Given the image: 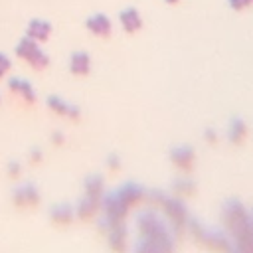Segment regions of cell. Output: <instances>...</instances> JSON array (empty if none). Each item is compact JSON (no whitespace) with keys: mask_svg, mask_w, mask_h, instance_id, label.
I'll list each match as a JSON object with an SVG mask.
<instances>
[{"mask_svg":"<svg viewBox=\"0 0 253 253\" xmlns=\"http://www.w3.org/2000/svg\"><path fill=\"white\" fill-rule=\"evenodd\" d=\"M140 235L144 239L136 253H172V239L154 213H144L140 217Z\"/></svg>","mask_w":253,"mask_h":253,"instance_id":"cell-1","label":"cell"},{"mask_svg":"<svg viewBox=\"0 0 253 253\" xmlns=\"http://www.w3.org/2000/svg\"><path fill=\"white\" fill-rule=\"evenodd\" d=\"M223 221H225V227H227L235 237H239L241 233H245L247 229H251V219H249V215L243 211V208H241L237 202H229V204L225 206Z\"/></svg>","mask_w":253,"mask_h":253,"instance_id":"cell-2","label":"cell"},{"mask_svg":"<svg viewBox=\"0 0 253 253\" xmlns=\"http://www.w3.org/2000/svg\"><path fill=\"white\" fill-rule=\"evenodd\" d=\"M117 198L126 206V208H130V206H136L140 200H142V192L136 188V186H125L119 194H117Z\"/></svg>","mask_w":253,"mask_h":253,"instance_id":"cell-5","label":"cell"},{"mask_svg":"<svg viewBox=\"0 0 253 253\" xmlns=\"http://www.w3.org/2000/svg\"><path fill=\"white\" fill-rule=\"evenodd\" d=\"M176 194H178V196H192V194H194V186H192V184H186V186L178 184V186H176Z\"/></svg>","mask_w":253,"mask_h":253,"instance_id":"cell-12","label":"cell"},{"mask_svg":"<svg viewBox=\"0 0 253 253\" xmlns=\"http://www.w3.org/2000/svg\"><path fill=\"white\" fill-rule=\"evenodd\" d=\"M162 206H164V213L170 217V219H174V223H178V225H182L184 221H186V210L182 208V204L178 202V200H164L162 202Z\"/></svg>","mask_w":253,"mask_h":253,"instance_id":"cell-3","label":"cell"},{"mask_svg":"<svg viewBox=\"0 0 253 253\" xmlns=\"http://www.w3.org/2000/svg\"><path fill=\"white\" fill-rule=\"evenodd\" d=\"M247 2H251V0H231V4H235V6H241V4H247Z\"/></svg>","mask_w":253,"mask_h":253,"instance_id":"cell-13","label":"cell"},{"mask_svg":"<svg viewBox=\"0 0 253 253\" xmlns=\"http://www.w3.org/2000/svg\"><path fill=\"white\" fill-rule=\"evenodd\" d=\"M245 134H247V126H245V123L239 121V119H235V121L229 125V140H231L233 144H239V142L245 140Z\"/></svg>","mask_w":253,"mask_h":253,"instance_id":"cell-7","label":"cell"},{"mask_svg":"<svg viewBox=\"0 0 253 253\" xmlns=\"http://www.w3.org/2000/svg\"><path fill=\"white\" fill-rule=\"evenodd\" d=\"M89 30L95 32L97 36H107L111 32V24L105 16H95V18L89 20Z\"/></svg>","mask_w":253,"mask_h":253,"instance_id":"cell-8","label":"cell"},{"mask_svg":"<svg viewBox=\"0 0 253 253\" xmlns=\"http://www.w3.org/2000/svg\"><path fill=\"white\" fill-rule=\"evenodd\" d=\"M123 24H125V28L126 30H136V28H140V18H138V14L134 12V10H126V12H123Z\"/></svg>","mask_w":253,"mask_h":253,"instance_id":"cell-10","label":"cell"},{"mask_svg":"<svg viewBox=\"0 0 253 253\" xmlns=\"http://www.w3.org/2000/svg\"><path fill=\"white\" fill-rule=\"evenodd\" d=\"M53 219H55L57 223H69V221H71V210H69L67 206L57 208V210L53 211Z\"/></svg>","mask_w":253,"mask_h":253,"instance_id":"cell-11","label":"cell"},{"mask_svg":"<svg viewBox=\"0 0 253 253\" xmlns=\"http://www.w3.org/2000/svg\"><path fill=\"white\" fill-rule=\"evenodd\" d=\"M202 237H204L206 247H210V249H213V251H217V253H225V251H229V245L225 243V239H223L221 235H217V233H210V231H202Z\"/></svg>","mask_w":253,"mask_h":253,"instance_id":"cell-6","label":"cell"},{"mask_svg":"<svg viewBox=\"0 0 253 253\" xmlns=\"http://www.w3.org/2000/svg\"><path fill=\"white\" fill-rule=\"evenodd\" d=\"M172 162H174L182 172L192 170V166H194V152H192V148H176V150L172 152Z\"/></svg>","mask_w":253,"mask_h":253,"instance_id":"cell-4","label":"cell"},{"mask_svg":"<svg viewBox=\"0 0 253 253\" xmlns=\"http://www.w3.org/2000/svg\"><path fill=\"white\" fill-rule=\"evenodd\" d=\"M71 69L75 73H87L89 71V57L85 53H75L71 59Z\"/></svg>","mask_w":253,"mask_h":253,"instance_id":"cell-9","label":"cell"}]
</instances>
